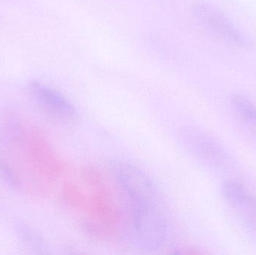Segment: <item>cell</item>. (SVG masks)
<instances>
[{
    "label": "cell",
    "instance_id": "7a4b0ae2",
    "mask_svg": "<svg viewBox=\"0 0 256 255\" xmlns=\"http://www.w3.org/2000/svg\"><path fill=\"white\" fill-rule=\"evenodd\" d=\"M191 11L204 29L226 44L238 48L250 46L248 36L220 9L207 3L198 2L192 5Z\"/></svg>",
    "mask_w": 256,
    "mask_h": 255
},
{
    "label": "cell",
    "instance_id": "6da1fadb",
    "mask_svg": "<svg viewBox=\"0 0 256 255\" xmlns=\"http://www.w3.org/2000/svg\"><path fill=\"white\" fill-rule=\"evenodd\" d=\"M110 168L126 196L137 243L146 250H158L166 239L167 224L154 184L141 169L126 162L114 161Z\"/></svg>",
    "mask_w": 256,
    "mask_h": 255
},
{
    "label": "cell",
    "instance_id": "52a82bcc",
    "mask_svg": "<svg viewBox=\"0 0 256 255\" xmlns=\"http://www.w3.org/2000/svg\"><path fill=\"white\" fill-rule=\"evenodd\" d=\"M0 175L6 179L7 182L9 184H12L13 186H16L18 184V180H16V177L14 176L12 171L9 169L8 167L6 166L4 163L0 162Z\"/></svg>",
    "mask_w": 256,
    "mask_h": 255
},
{
    "label": "cell",
    "instance_id": "277c9868",
    "mask_svg": "<svg viewBox=\"0 0 256 255\" xmlns=\"http://www.w3.org/2000/svg\"><path fill=\"white\" fill-rule=\"evenodd\" d=\"M222 196L230 208L240 219L246 230L256 237V199L248 189L234 180L222 184Z\"/></svg>",
    "mask_w": 256,
    "mask_h": 255
},
{
    "label": "cell",
    "instance_id": "3957f363",
    "mask_svg": "<svg viewBox=\"0 0 256 255\" xmlns=\"http://www.w3.org/2000/svg\"><path fill=\"white\" fill-rule=\"evenodd\" d=\"M180 137L186 149L204 164L218 169L230 164V157L224 147L206 132L188 127L182 130Z\"/></svg>",
    "mask_w": 256,
    "mask_h": 255
},
{
    "label": "cell",
    "instance_id": "8992f818",
    "mask_svg": "<svg viewBox=\"0 0 256 255\" xmlns=\"http://www.w3.org/2000/svg\"><path fill=\"white\" fill-rule=\"evenodd\" d=\"M233 108L242 120L256 127V105L242 95H236L232 100Z\"/></svg>",
    "mask_w": 256,
    "mask_h": 255
},
{
    "label": "cell",
    "instance_id": "5b68a950",
    "mask_svg": "<svg viewBox=\"0 0 256 255\" xmlns=\"http://www.w3.org/2000/svg\"><path fill=\"white\" fill-rule=\"evenodd\" d=\"M30 91L38 103L52 116L67 122L78 119L76 108L61 93L38 82L30 84Z\"/></svg>",
    "mask_w": 256,
    "mask_h": 255
}]
</instances>
